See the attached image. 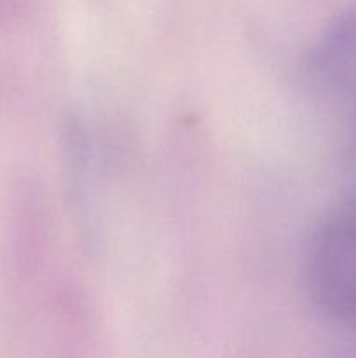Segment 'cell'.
<instances>
[{"instance_id":"1","label":"cell","mask_w":356,"mask_h":358,"mask_svg":"<svg viewBox=\"0 0 356 358\" xmlns=\"http://www.w3.org/2000/svg\"><path fill=\"white\" fill-rule=\"evenodd\" d=\"M306 276L320 310L356 332V192L318 224L307 250Z\"/></svg>"},{"instance_id":"2","label":"cell","mask_w":356,"mask_h":358,"mask_svg":"<svg viewBox=\"0 0 356 358\" xmlns=\"http://www.w3.org/2000/svg\"><path fill=\"white\" fill-rule=\"evenodd\" d=\"M309 69L318 90L346 112L356 135V3L325 28L311 52Z\"/></svg>"}]
</instances>
